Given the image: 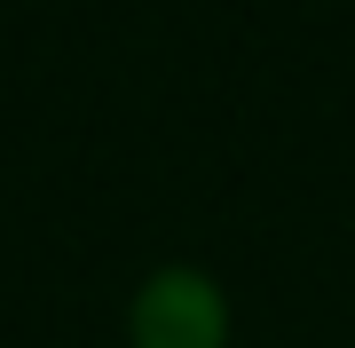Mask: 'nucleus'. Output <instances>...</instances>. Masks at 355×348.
Segmentation results:
<instances>
[{
    "instance_id": "1",
    "label": "nucleus",
    "mask_w": 355,
    "mask_h": 348,
    "mask_svg": "<svg viewBox=\"0 0 355 348\" xmlns=\"http://www.w3.org/2000/svg\"><path fill=\"white\" fill-rule=\"evenodd\" d=\"M135 340L142 348H214L221 340V293L198 270H158L135 293Z\"/></svg>"
}]
</instances>
